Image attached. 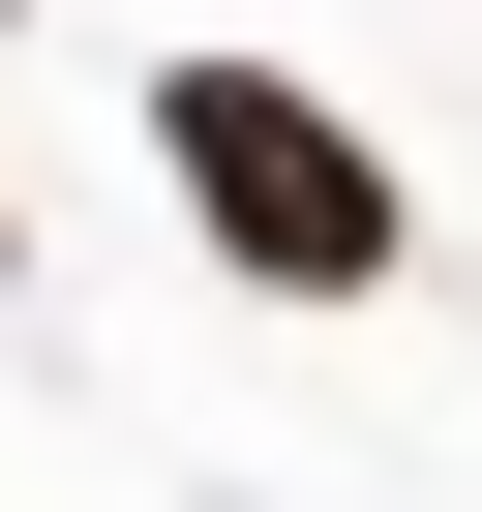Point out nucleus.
<instances>
[{
    "instance_id": "nucleus-1",
    "label": "nucleus",
    "mask_w": 482,
    "mask_h": 512,
    "mask_svg": "<svg viewBox=\"0 0 482 512\" xmlns=\"http://www.w3.org/2000/svg\"><path fill=\"white\" fill-rule=\"evenodd\" d=\"M151 181L211 211V272H241V302H392V241H422L392 151H362L302 61H151Z\"/></svg>"
}]
</instances>
